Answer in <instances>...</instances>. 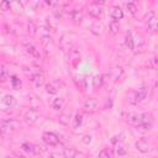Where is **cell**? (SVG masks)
<instances>
[{"instance_id":"1","label":"cell","mask_w":158,"mask_h":158,"mask_svg":"<svg viewBox=\"0 0 158 158\" xmlns=\"http://www.w3.org/2000/svg\"><path fill=\"white\" fill-rule=\"evenodd\" d=\"M28 79L36 85V86H41L43 85L44 83V75H43V72L41 70V68H30L28 69H25Z\"/></svg>"},{"instance_id":"2","label":"cell","mask_w":158,"mask_h":158,"mask_svg":"<svg viewBox=\"0 0 158 158\" xmlns=\"http://www.w3.org/2000/svg\"><path fill=\"white\" fill-rule=\"evenodd\" d=\"M153 125V115L151 112H142L138 114L136 127L143 128V130H151Z\"/></svg>"},{"instance_id":"3","label":"cell","mask_w":158,"mask_h":158,"mask_svg":"<svg viewBox=\"0 0 158 158\" xmlns=\"http://www.w3.org/2000/svg\"><path fill=\"white\" fill-rule=\"evenodd\" d=\"M21 128V122L15 118L2 120L1 121V132L2 133H11Z\"/></svg>"},{"instance_id":"4","label":"cell","mask_w":158,"mask_h":158,"mask_svg":"<svg viewBox=\"0 0 158 158\" xmlns=\"http://www.w3.org/2000/svg\"><path fill=\"white\" fill-rule=\"evenodd\" d=\"M74 41H75V35L72 33V32H68V33H64L60 40H59V47L63 52H69L70 48L73 47L74 44Z\"/></svg>"},{"instance_id":"5","label":"cell","mask_w":158,"mask_h":158,"mask_svg":"<svg viewBox=\"0 0 158 158\" xmlns=\"http://www.w3.org/2000/svg\"><path fill=\"white\" fill-rule=\"evenodd\" d=\"M22 47L25 48V52H26L30 57H32L33 59H41V54H40V52H38L37 47L32 43V41L23 38V40H22Z\"/></svg>"},{"instance_id":"6","label":"cell","mask_w":158,"mask_h":158,"mask_svg":"<svg viewBox=\"0 0 158 158\" xmlns=\"http://www.w3.org/2000/svg\"><path fill=\"white\" fill-rule=\"evenodd\" d=\"M40 117H41V114L38 112V110H36V109H33V107H32V109H28V110L25 112V115H23L25 122H26L27 125H30V126L36 125V123L38 122Z\"/></svg>"},{"instance_id":"7","label":"cell","mask_w":158,"mask_h":158,"mask_svg":"<svg viewBox=\"0 0 158 158\" xmlns=\"http://www.w3.org/2000/svg\"><path fill=\"white\" fill-rule=\"evenodd\" d=\"M83 110L86 114H94L99 110V101L96 98H88L83 102Z\"/></svg>"},{"instance_id":"8","label":"cell","mask_w":158,"mask_h":158,"mask_svg":"<svg viewBox=\"0 0 158 158\" xmlns=\"http://www.w3.org/2000/svg\"><path fill=\"white\" fill-rule=\"evenodd\" d=\"M41 44H42V48L44 49V52L47 54H53V52H54V43H53V40H52V37L49 35H42Z\"/></svg>"},{"instance_id":"9","label":"cell","mask_w":158,"mask_h":158,"mask_svg":"<svg viewBox=\"0 0 158 158\" xmlns=\"http://www.w3.org/2000/svg\"><path fill=\"white\" fill-rule=\"evenodd\" d=\"M42 139L46 143V146L49 147H57L59 144V138L54 132H43Z\"/></svg>"},{"instance_id":"10","label":"cell","mask_w":158,"mask_h":158,"mask_svg":"<svg viewBox=\"0 0 158 158\" xmlns=\"http://www.w3.org/2000/svg\"><path fill=\"white\" fill-rule=\"evenodd\" d=\"M146 26H147V28L151 32H153V33H157L158 32V20H157L154 12H149V15L147 16V19H146Z\"/></svg>"},{"instance_id":"11","label":"cell","mask_w":158,"mask_h":158,"mask_svg":"<svg viewBox=\"0 0 158 158\" xmlns=\"http://www.w3.org/2000/svg\"><path fill=\"white\" fill-rule=\"evenodd\" d=\"M107 74H109L110 79H112L114 81H118L123 77V68L121 65H114L110 68Z\"/></svg>"},{"instance_id":"12","label":"cell","mask_w":158,"mask_h":158,"mask_svg":"<svg viewBox=\"0 0 158 158\" xmlns=\"http://www.w3.org/2000/svg\"><path fill=\"white\" fill-rule=\"evenodd\" d=\"M135 147H136L137 151H139V152H142V153H149V152H152V151L154 149L153 146H152L148 141H146V139H139V141H137V142L135 143Z\"/></svg>"},{"instance_id":"13","label":"cell","mask_w":158,"mask_h":158,"mask_svg":"<svg viewBox=\"0 0 158 158\" xmlns=\"http://www.w3.org/2000/svg\"><path fill=\"white\" fill-rule=\"evenodd\" d=\"M16 105V99L12 95H4L1 99V109L2 110H7V109H12Z\"/></svg>"},{"instance_id":"14","label":"cell","mask_w":158,"mask_h":158,"mask_svg":"<svg viewBox=\"0 0 158 158\" xmlns=\"http://www.w3.org/2000/svg\"><path fill=\"white\" fill-rule=\"evenodd\" d=\"M147 95H148V86L143 85V86L138 88L135 91V101L136 102H141L147 98Z\"/></svg>"},{"instance_id":"15","label":"cell","mask_w":158,"mask_h":158,"mask_svg":"<svg viewBox=\"0 0 158 158\" xmlns=\"http://www.w3.org/2000/svg\"><path fill=\"white\" fill-rule=\"evenodd\" d=\"M88 14H89L91 17H95V19H98V17H100V16H101V14H102V10H101L100 5H98V4L93 2V4L88 5Z\"/></svg>"},{"instance_id":"16","label":"cell","mask_w":158,"mask_h":158,"mask_svg":"<svg viewBox=\"0 0 158 158\" xmlns=\"http://www.w3.org/2000/svg\"><path fill=\"white\" fill-rule=\"evenodd\" d=\"M70 20H72V22L74 25L81 23V21H83V12H81V10L78 9V7H74L70 11Z\"/></svg>"},{"instance_id":"17","label":"cell","mask_w":158,"mask_h":158,"mask_svg":"<svg viewBox=\"0 0 158 158\" xmlns=\"http://www.w3.org/2000/svg\"><path fill=\"white\" fill-rule=\"evenodd\" d=\"M109 16L112 19V20H121L123 17V11L121 10L120 6H112L110 10H109Z\"/></svg>"},{"instance_id":"18","label":"cell","mask_w":158,"mask_h":158,"mask_svg":"<svg viewBox=\"0 0 158 158\" xmlns=\"http://www.w3.org/2000/svg\"><path fill=\"white\" fill-rule=\"evenodd\" d=\"M68 54H69L70 62H72L74 65L80 60V49H78V48H75V47H72L70 51L68 52Z\"/></svg>"},{"instance_id":"19","label":"cell","mask_w":158,"mask_h":158,"mask_svg":"<svg viewBox=\"0 0 158 158\" xmlns=\"http://www.w3.org/2000/svg\"><path fill=\"white\" fill-rule=\"evenodd\" d=\"M133 41H135V47H133V51L136 52H141L144 47V40L143 37H141L139 35L137 36H133Z\"/></svg>"},{"instance_id":"20","label":"cell","mask_w":158,"mask_h":158,"mask_svg":"<svg viewBox=\"0 0 158 158\" xmlns=\"http://www.w3.org/2000/svg\"><path fill=\"white\" fill-rule=\"evenodd\" d=\"M64 104H65L64 98H54V99L52 100V102H51V106H52V109H53V110L59 111V110H62V109H63Z\"/></svg>"},{"instance_id":"21","label":"cell","mask_w":158,"mask_h":158,"mask_svg":"<svg viewBox=\"0 0 158 158\" xmlns=\"http://www.w3.org/2000/svg\"><path fill=\"white\" fill-rule=\"evenodd\" d=\"M125 46H126L128 49L133 51L135 41H133V35H132L131 31H127V33H126V36H125Z\"/></svg>"},{"instance_id":"22","label":"cell","mask_w":158,"mask_h":158,"mask_svg":"<svg viewBox=\"0 0 158 158\" xmlns=\"http://www.w3.org/2000/svg\"><path fill=\"white\" fill-rule=\"evenodd\" d=\"M114 151H115V153L118 154V156H125V154L127 153V151H126V148H125V146H123V141L115 143V144H114Z\"/></svg>"},{"instance_id":"23","label":"cell","mask_w":158,"mask_h":158,"mask_svg":"<svg viewBox=\"0 0 158 158\" xmlns=\"http://www.w3.org/2000/svg\"><path fill=\"white\" fill-rule=\"evenodd\" d=\"M63 156L67 157V158H74V157L81 156V153L78 152L75 148H64V151H63Z\"/></svg>"},{"instance_id":"24","label":"cell","mask_w":158,"mask_h":158,"mask_svg":"<svg viewBox=\"0 0 158 158\" xmlns=\"http://www.w3.org/2000/svg\"><path fill=\"white\" fill-rule=\"evenodd\" d=\"M109 31L110 33L112 35H117L120 32V22L117 20H112L110 23H109Z\"/></svg>"},{"instance_id":"25","label":"cell","mask_w":158,"mask_h":158,"mask_svg":"<svg viewBox=\"0 0 158 158\" xmlns=\"http://www.w3.org/2000/svg\"><path fill=\"white\" fill-rule=\"evenodd\" d=\"M58 89H59V85H58L56 81H51V83H48V84L46 85V91H47L48 94H52V95L57 94V93H58Z\"/></svg>"},{"instance_id":"26","label":"cell","mask_w":158,"mask_h":158,"mask_svg":"<svg viewBox=\"0 0 158 158\" xmlns=\"http://www.w3.org/2000/svg\"><path fill=\"white\" fill-rule=\"evenodd\" d=\"M69 121H70V114L63 112V114H60L58 116V122L62 123V125H64V126H67L69 123Z\"/></svg>"},{"instance_id":"27","label":"cell","mask_w":158,"mask_h":158,"mask_svg":"<svg viewBox=\"0 0 158 158\" xmlns=\"http://www.w3.org/2000/svg\"><path fill=\"white\" fill-rule=\"evenodd\" d=\"M37 31H38V28H37V26L32 22V21H30V22H27V33L31 36V37H33V36H36V33H37Z\"/></svg>"},{"instance_id":"28","label":"cell","mask_w":158,"mask_h":158,"mask_svg":"<svg viewBox=\"0 0 158 158\" xmlns=\"http://www.w3.org/2000/svg\"><path fill=\"white\" fill-rule=\"evenodd\" d=\"M102 28H104V26H102V23L101 22H99V21H96V22H94V25L91 26V31L95 33V35H101V32H102Z\"/></svg>"},{"instance_id":"29","label":"cell","mask_w":158,"mask_h":158,"mask_svg":"<svg viewBox=\"0 0 158 158\" xmlns=\"http://www.w3.org/2000/svg\"><path fill=\"white\" fill-rule=\"evenodd\" d=\"M10 81H11V86H12L14 89H16V90H19V89L21 88V85H22L21 80H20L16 75H12V77L10 78Z\"/></svg>"},{"instance_id":"30","label":"cell","mask_w":158,"mask_h":158,"mask_svg":"<svg viewBox=\"0 0 158 158\" xmlns=\"http://www.w3.org/2000/svg\"><path fill=\"white\" fill-rule=\"evenodd\" d=\"M81 123H83V115L78 112V114L74 116V118H73V127H74V128H78V127L81 126Z\"/></svg>"},{"instance_id":"31","label":"cell","mask_w":158,"mask_h":158,"mask_svg":"<svg viewBox=\"0 0 158 158\" xmlns=\"http://www.w3.org/2000/svg\"><path fill=\"white\" fill-rule=\"evenodd\" d=\"M147 67H148L149 69L158 70V57H153V58L148 59V62H147Z\"/></svg>"},{"instance_id":"32","label":"cell","mask_w":158,"mask_h":158,"mask_svg":"<svg viewBox=\"0 0 158 158\" xmlns=\"http://www.w3.org/2000/svg\"><path fill=\"white\" fill-rule=\"evenodd\" d=\"M9 78H10L9 70L6 69V67H5V65H2V67H1V73H0V81H1V83H5Z\"/></svg>"},{"instance_id":"33","label":"cell","mask_w":158,"mask_h":158,"mask_svg":"<svg viewBox=\"0 0 158 158\" xmlns=\"http://www.w3.org/2000/svg\"><path fill=\"white\" fill-rule=\"evenodd\" d=\"M47 151V148L42 144H35V148H33V154L36 156H40V154H43L44 152Z\"/></svg>"},{"instance_id":"34","label":"cell","mask_w":158,"mask_h":158,"mask_svg":"<svg viewBox=\"0 0 158 158\" xmlns=\"http://www.w3.org/2000/svg\"><path fill=\"white\" fill-rule=\"evenodd\" d=\"M126 9H127V11H128L131 15H135V14L137 12V6H136L135 2H131V1L126 2Z\"/></svg>"},{"instance_id":"35","label":"cell","mask_w":158,"mask_h":158,"mask_svg":"<svg viewBox=\"0 0 158 158\" xmlns=\"http://www.w3.org/2000/svg\"><path fill=\"white\" fill-rule=\"evenodd\" d=\"M21 148H22V149H23L26 153H32V154H33V148H35V144L28 143V142H25V143H22Z\"/></svg>"},{"instance_id":"36","label":"cell","mask_w":158,"mask_h":158,"mask_svg":"<svg viewBox=\"0 0 158 158\" xmlns=\"http://www.w3.org/2000/svg\"><path fill=\"white\" fill-rule=\"evenodd\" d=\"M0 9H1V11H2V12L9 11V10L11 9V2H10V1H7V0H2V1H1V4H0Z\"/></svg>"},{"instance_id":"37","label":"cell","mask_w":158,"mask_h":158,"mask_svg":"<svg viewBox=\"0 0 158 158\" xmlns=\"http://www.w3.org/2000/svg\"><path fill=\"white\" fill-rule=\"evenodd\" d=\"M99 157H106V158H110V157H112V153L109 152L107 149H101V151L99 152Z\"/></svg>"},{"instance_id":"38","label":"cell","mask_w":158,"mask_h":158,"mask_svg":"<svg viewBox=\"0 0 158 158\" xmlns=\"http://www.w3.org/2000/svg\"><path fill=\"white\" fill-rule=\"evenodd\" d=\"M43 1H44L48 6H52V7H53V6H56V5L58 4V0H43Z\"/></svg>"},{"instance_id":"39","label":"cell","mask_w":158,"mask_h":158,"mask_svg":"<svg viewBox=\"0 0 158 158\" xmlns=\"http://www.w3.org/2000/svg\"><path fill=\"white\" fill-rule=\"evenodd\" d=\"M81 141H83V143H84V144H89V143L91 142V137H90V136H84Z\"/></svg>"},{"instance_id":"40","label":"cell","mask_w":158,"mask_h":158,"mask_svg":"<svg viewBox=\"0 0 158 158\" xmlns=\"http://www.w3.org/2000/svg\"><path fill=\"white\" fill-rule=\"evenodd\" d=\"M41 0H30V5H32V7H37L40 5Z\"/></svg>"},{"instance_id":"41","label":"cell","mask_w":158,"mask_h":158,"mask_svg":"<svg viewBox=\"0 0 158 158\" xmlns=\"http://www.w3.org/2000/svg\"><path fill=\"white\" fill-rule=\"evenodd\" d=\"M93 2H95L98 5H104L105 4V0H93Z\"/></svg>"},{"instance_id":"42","label":"cell","mask_w":158,"mask_h":158,"mask_svg":"<svg viewBox=\"0 0 158 158\" xmlns=\"http://www.w3.org/2000/svg\"><path fill=\"white\" fill-rule=\"evenodd\" d=\"M7 1H10V2H14V1H17V2H20V0H7Z\"/></svg>"},{"instance_id":"43","label":"cell","mask_w":158,"mask_h":158,"mask_svg":"<svg viewBox=\"0 0 158 158\" xmlns=\"http://www.w3.org/2000/svg\"><path fill=\"white\" fill-rule=\"evenodd\" d=\"M130 1H131V2H135V4H136V2H137V1H139V0H130Z\"/></svg>"},{"instance_id":"44","label":"cell","mask_w":158,"mask_h":158,"mask_svg":"<svg viewBox=\"0 0 158 158\" xmlns=\"http://www.w3.org/2000/svg\"><path fill=\"white\" fill-rule=\"evenodd\" d=\"M156 88H157V90H158V83H157V84H156Z\"/></svg>"},{"instance_id":"45","label":"cell","mask_w":158,"mask_h":158,"mask_svg":"<svg viewBox=\"0 0 158 158\" xmlns=\"http://www.w3.org/2000/svg\"><path fill=\"white\" fill-rule=\"evenodd\" d=\"M153 1H156V2H157V1H158V0H153Z\"/></svg>"}]
</instances>
